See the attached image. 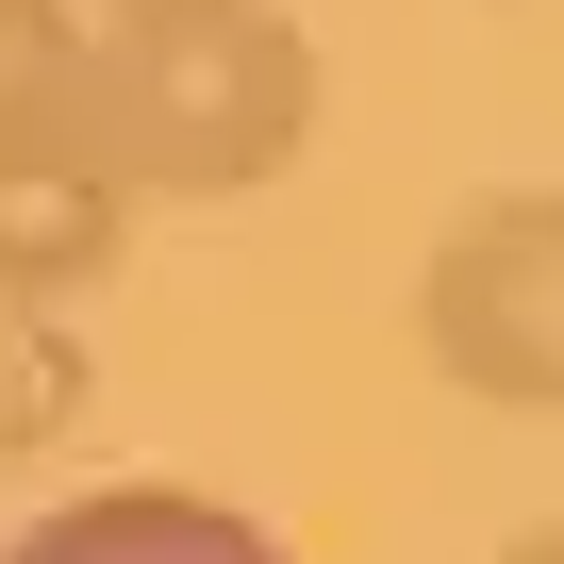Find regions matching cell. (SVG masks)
<instances>
[{"mask_svg":"<svg viewBox=\"0 0 564 564\" xmlns=\"http://www.w3.org/2000/svg\"><path fill=\"white\" fill-rule=\"evenodd\" d=\"M100 150L150 199H249L316 150V34L282 0H166L100 18Z\"/></svg>","mask_w":564,"mask_h":564,"instance_id":"cell-1","label":"cell"},{"mask_svg":"<svg viewBox=\"0 0 564 564\" xmlns=\"http://www.w3.org/2000/svg\"><path fill=\"white\" fill-rule=\"evenodd\" d=\"M0 564H300V547L232 498H199V481H84L34 531H0Z\"/></svg>","mask_w":564,"mask_h":564,"instance_id":"cell-4","label":"cell"},{"mask_svg":"<svg viewBox=\"0 0 564 564\" xmlns=\"http://www.w3.org/2000/svg\"><path fill=\"white\" fill-rule=\"evenodd\" d=\"M67 399H84L67 333H34V316H0V448H18V432H67Z\"/></svg>","mask_w":564,"mask_h":564,"instance_id":"cell-5","label":"cell"},{"mask_svg":"<svg viewBox=\"0 0 564 564\" xmlns=\"http://www.w3.org/2000/svg\"><path fill=\"white\" fill-rule=\"evenodd\" d=\"M415 349H432L448 399L564 432V183H498V199H465L432 232V265H415Z\"/></svg>","mask_w":564,"mask_h":564,"instance_id":"cell-3","label":"cell"},{"mask_svg":"<svg viewBox=\"0 0 564 564\" xmlns=\"http://www.w3.org/2000/svg\"><path fill=\"white\" fill-rule=\"evenodd\" d=\"M498 564H564V514H547V531H514V547H498Z\"/></svg>","mask_w":564,"mask_h":564,"instance_id":"cell-6","label":"cell"},{"mask_svg":"<svg viewBox=\"0 0 564 564\" xmlns=\"http://www.w3.org/2000/svg\"><path fill=\"white\" fill-rule=\"evenodd\" d=\"M84 18H166V0H84Z\"/></svg>","mask_w":564,"mask_h":564,"instance_id":"cell-7","label":"cell"},{"mask_svg":"<svg viewBox=\"0 0 564 564\" xmlns=\"http://www.w3.org/2000/svg\"><path fill=\"white\" fill-rule=\"evenodd\" d=\"M117 249H133V183L100 150V18L0 0V316L117 282Z\"/></svg>","mask_w":564,"mask_h":564,"instance_id":"cell-2","label":"cell"}]
</instances>
